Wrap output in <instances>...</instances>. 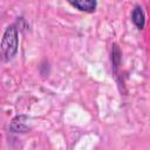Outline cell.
I'll return each mask as SVG.
<instances>
[{
    "mask_svg": "<svg viewBox=\"0 0 150 150\" xmlns=\"http://www.w3.org/2000/svg\"><path fill=\"white\" fill-rule=\"evenodd\" d=\"M131 19H132V22L135 23V26L138 29H143L144 28V25H145V15H144V12H143V9H142V7L139 5H136L135 8L132 9Z\"/></svg>",
    "mask_w": 150,
    "mask_h": 150,
    "instance_id": "obj_3",
    "label": "cell"
},
{
    "mask_svg": "<svg viewBox=\"0 0 150 150\" xmlns=\"http://www.w3.org/2000/svg\"><path fill=\"white\" fill-rule=\"evenodd\" d=\"M69 4L77 8L81 12H87V13H91L95 11L97 2L94 0H75V1H69Z\"/></svg>",
    "mask_w": 150,
    "mask_h": 150,
    "instance_id": "obj_2",
    "label": "cell"
},
{
    "mask_svg": "<svg viewBox=\"0 0 150 150\" xmlns=\"http://www.w3.org/2000/svg\"><path fill=\"white\" fill-rule=\"evenodd\" d=\"M18 45H19L18 29L14 26L7 27L4 33L2 40H1V55H2L4 60L7 61L16 54Z\"/></svg>",
    "mask_w": 150,
    "mask_h": 150,
    "instance_id": "obj_1",
    "label": "cell"
}]
</instances>
